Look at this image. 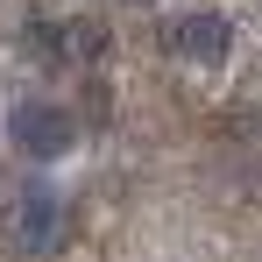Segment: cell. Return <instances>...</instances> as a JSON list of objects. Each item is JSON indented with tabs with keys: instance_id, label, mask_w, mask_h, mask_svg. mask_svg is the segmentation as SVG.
Here are the masks:
<instances>
[{
	"instance_id": "6da1fadb",
	"label": "cell",
	"mask_w": 262,
	"mask_h": 262,
	"mask_svg": "<svg viewBox=\"0 0 262 262\" xmlns=\"http://www.w3.org/2000/svg\"><path fill=\"white\" fill-rule=\"evenodd\" d=\"M7 135H14L21 156H64V149L78 142V121H71L64 106H50V99H21V106L7 114Z\"/></svg>"
},
{
	"instance_id": "277c9868",
	"label": "cell",
	"mask_w": 262,
	"mask_h": 262,
	"mask_svg": "<svg viewBox=\"0 0 262 262\" xmlns=\"http://www.w3.org/2000/svg\"><path fill=\"white\" fill-rule=\"evenodd\" d=\"M64 50H71V57H99V50H106V29H99V21H64Z\"/></svg>"
},
{
	"instance_id": "5b68a950",
	"label": "cell",
	"mask_w": 262,
	"mask_h": 262,
	"mask_svg": "<svg viewBox=\"0 0 262 262\" xmlns=\"http://www.w3.org/2000/svg\"><path fill=\"white\" fill-rule=\"evenodd\" d=\"M29 50L50 57V64H57V57H71V50H64V21H36V29H29Z\"/></svg>"
},
{
	"instance_id": "7a4b0ae2",
	"label": "cell",
	"mask_w": 262,
	"mask_h": 262,
	"mask_svg": "<svg viewBox=\"0 0 262 262\" xmlns=\"http://www.w3.org/2000/svg\"><path fill=\"white\" fill-rule=\"evenodd\" d=\"M163 36H170L177 57H199V64H220V57H227V21H220V14H184Z\"/></svg>"
},
{
	"instance_id": "3957f363",
	"label": "cell",
	"mask_w": 262,
	"mask_h": 262,
	"mask_svg": "<svg viewBox=\"0 0 262 262\" xmlns=\"http://www.w3.org/2000/svg\"><path fill=\"white\" fill-rule=\"evenodd\" d=\"M14 234H21L29 248H43L50 234H57V191H50V184H29V191H21V213H14Z\"/></svg>"
},
{
	"instance_id": "8992f818",
	"label": "cell",
	"mask_w": 262,
	"mask_h": 262,
	"mask_svg": "<svg viewBox=\"0 0 262 262\" xmlns=\"http://www.w3.org/2000/svg\"><path fill=\"white\" fill-rule=\"evenodd\" d=\"M128 7H149V0H128Z\"/></svg>"
}]
</instances>
